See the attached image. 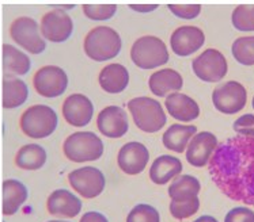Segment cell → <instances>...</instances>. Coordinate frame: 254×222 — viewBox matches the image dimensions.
Returning a JSON list of instances; mask_svg holds the SVG:
<instances>
[{
  "label": "cell",
  "instance_id": "f35d334b",
  "mask_svg": "<svg viewBox=\"0 0 254 222\" xmlns=\"http://www.w3.org/2000/svg\"><path fill=\"white\" fill-rule=\"evenodd\" d=\"M192 222H219V221L215 217H212V216H201V217L196 218V220Z\"/></svg>",
  "mask_w": 254,
  "mask_h": 222
},
{
  "label": "cell",
  "instance_id": "ac0fdd59",
  "mask_svg": "<svg viewBox=\"0 0 254 222\" xmlns=\"http://www.w3.org/2000/svg\"><path fill=\"white\" fill-rule=\"evenodd\" d=\"M218 145V137L213 133L200 132L188 144V148L185 150L187 161L196 168H202V167L208 166Z\"/></svg>",
  "mask_w": 254,
  "mask_h": 222
},
{
  "label": "cell",
  "instance_id": "d6a6232c",
  "mask_svg": "<svg viewBox=\"0 0 254 222\" xmlns=\"http://www.w3.org/2000/svg\"><path fill=\"white\" fill-rule=\"evenodd\" d=\"M83 14L90 21H109L117 12L116 4H83Z\"/></svg>",
  "mask_w": 254,
  "mask_h": 222
},
{
  "label": "cell",
  "instance_id": "f1b7e54d",
  "mask_svg": "<svg viewBox=\"0 0 254 222\" xmlns=\"http://www.w3.org/2000/svg\"><path fill=\"white\" fill-rule=\"evenodd\" d=\"M231 53L235 61L245 67L254 65V36L239 37L231 45Z\"/></svg>",
  "mask_w": 254,
  "mask_h": 222
},
{
  "label": "cell",
  "instance_id": "4dcf8cb0",
  "mask_svg": "<svg viewBox=\"0 0 254 222\" xmlns=\"http://www.w3.org/2000/svg\"><path fill=\"white\" fill-rule=\"evenodd\" d=\"M169 210H170L171 217L178 221H184V220L193 217L200 210V199L198 196H196L187 201H170Z\"/></svg>",
  "mask_w": 254,
  "mask_h": 222
},
{
  "label": "cell",
  "instance_id": "7402d4cb",
  "mask_svg": "<svg viewBox=\"0 0 254 222\" xmlns=\"http://www.w3.org/2000/svg\"><path fill=\"white\" fill-rule=\"evenodd\" d=\"M182 168L181 160L176 156H158L150 167V179L156 186H165L181 175Z\"/></svg>",
  "mask_w": 254,
  "mask_h": 222
},
{
  "label": "cell",
  "instance_id": "8992f818",
  "mask_svg": "<svg viewBox=\"0 0 254 222\" xmlns=\"http://www.w3.org/2000/svg\"><path fill=\"white\" fill-rule=\"evenodd\" d=\"M170 54L166 44L159 37L143 36L130 47V60L140 69H156L169 62Z\"/></svg>",
  "mask_w": 254,
  "mask_h": 222
},
{
  "label": "cell",
  "instance_id": "9a60e30c",
  "mask_svg": "<svg viewBox=\"0 0 254 222\" xmlns=\"http://www.w3.org/2000/svg\"><path fill=\"white\" fill-rule=\"evenodd\" d=\"M205 44V34L197 26H181L173 31L170 47L178 57H189L198 52Z\"/></svg>",
  "mask_w": 254,
  "mask_h": 222
},
{
  "label": "cell",
  "instance_id": "3957f363",
  "mask_svg": "<svg viewBox=\"0 0 254 222\" xmlns=\"http://www.w3.org/2000/svg\"><path fill=\"white\" fill-rule=\"evenodd\" d=\"M127 106L133 122L141 132L152 134L165 128L167 122L166 113L156 99L139 96L130 99Z\"/></svg>",
  "mask_w": 254,
  "mask_h": 222
},
{
  "label": "cell",
  "instance_id": "5b68a950",
  "mask_svg": "<svg viewBox=\"0 0 254 222\" xmlns=\"http://www.w3.org/2000/svg\"><path fill=\"white\" fill-rule=\"evenodd\" d=\"M102 139L93 132H75L63 144V153L72 163H88L99 160L104 155Z\"/></svg>",
  "mask_w": 254,
  "mask_h": 222
},
{
  "label": "cell",
  "instance_id": "7c38bea8",
  "mask_svg": "<svg viewBox=\"0 0 254 222\" xmlns=\"http://www.w3.org/2000/svg\"><path fill=\"white\" fill-rule=\"evenodd\" d=\"M40 33L45 41L60 44L69 40L73 33V21L64 10H52L42 16Z\"/></svg>",
  "mask_w": 254,
  "mask_h": 222
},
{
  "label": "cell",
  "instance_id": "e0dca14e",
  "mask_svg": "<svg viewBox=\"0 0 254 222\" xmlns=\"http://www.w3.org/2000/svg\"><path fill=\"white\" fill-rule=\"evenodd\" d=\"M62 113L67 124L73 128H84L93 119L94 104L83 93H72L64 100Z\"/></svg>",
  "mask_w": 254,
  "mask_h": 222
},
{
  "label": "cell",
  "instance_id": "9c48e42d",
  "mask_svg": "<svg viewBox=\"0 0 254 222\" xmlns=\"http://www.w3.org/2000/svg\"><path fill=\"white\" fill-rule=\"evenodd\" d=\"M212 103L219 113L234 115L245 109L248 103V91L244 84L230 80L215 87L212 92Z\"/></svg>",
  "mask_w": 254,
  "mask_h": 222
},
{
  "label": "cell",
  "instance_id": "2e32d148",
  "mask_svg": "<svg viewBox=\"0 0 254 222\" xmlns=\"http://www.w3.org/2000/svg\"><path fill=\"white\" fill-rule=\"evenodd\" d=\"M97 128L106 138H121L129 130L128 115L120 106H108L97 117Z\"/></svg>",
  "mask_w": 254,
  "mask_h": 222
},
{
  "label": "cell",
  "instance_id": "6da1fadb",
  "mask_svg": "<svg viewBox=\"0 0 254 222\" xmlns=\"http://www.w3.org/2000/svg\"><path fill=\"white\" fill-rule=\"evenodd\" d=\"M208 171L227 198L254 206V138L235 135L219 144Z\"/></svg>",
  "mask_w": 254,
  "mask_h": 222
},
{
  "label": "cell",
  "instance_id": "4fadbf2b",
  "mask_svg": "<svg viewBox=\"0 0 254 222\" xmlns=\"http://www.w3.org/2000/svg\"><path fill=\"white\" fill-rule=\"evenodd\" d=\"M83 202L80 196L67 188H57L47 199L48 213L59 220H72L82 213Z\"/></svg>",
  "mask_w": 254,
  "mask_h": 222
},
{
  "label": "cell",
  "instance_id": "1f68e13d",
  "mask_svg": "<svg viewBox=\"0 0 254 222\" xmlns=\"http://www.w3.org/2000/svg\"><path fill=\"white\" fill-rule=\"evenodd\" d=\"M127 222H161V214L148 203H137L128 213Z\"/></svg>",
  "mask_w": 254,
  "mask_h": 222
},
{
  "label": "cell",
  "instance_id": "b9f144b4",
  "mask_svg": "<svg viewBox=\"0 0 254 222\" xmlns=\"http://www.w3.org/2000/svg\"><path fill=\"white\" fill-rule=\"evenodd\" d=\"M3 222H5V221H3Z\"/></svg>",
  "mask_w": 254,
  "mask_h": 222
},
{
  "label": "cell",
  "instance_id": "8fae6325",
  "mask_svg": "<svg viewBox=\"0 0 254 222\" xmlns=\"http://www.w3.org/2000/svg\"><path fill=\"white\" fill-rule=\"evenodd\" d=\"M33 86L42 98H59L67 91L68 76L63 68L57 65H45L34 73Z\"/></svg>",
  "mask_w": 254,
  "mask_h": 222
},
{
  "label": "cell",
  "instance_id": "30bf717a",
  "mask_svg": "<svg viewBox=\"0 0 254 222\" xmlns=\"http://www.w3.org/2000/svg\"><path fill=\"white\" fill-rule=\"evenodd\" d=\"M193 73L205 83H219L228 72V62L218 49L209 47L198 54L192 62Z\"/></svg>",
  "mask_w": 254,
  "mask_h": 222
},
{
  "label": "cell",
  "instance_id": "836d02e7",
  "mask_svg": "<svg viewBox=\"0 0 254 222\" xmlns=\"http://www.w3.org/2000/svg\"><path fill=\"white\" fill-rule=\"evenodd\" d=\"M167 8L177 18L185 19V21L196 19L200 15V12H201V5L200 4H169Z\"/></svg>",
  "mask_w": 254,
  "mask_h": 222
},
{
  "label": "cell",
  "instance_id": "7a4b0ae2",
  "mask_svg": "<svg viewBox=\"0 0 254 222\" xmlns=\"http://www.w3.org/2000/svg\"><path fill=\"white\" fill-rule=\"evenodd\" d=\"M121 37L109 26H97L91 29L83 42L86 56L97 62H105L116 58L121 52Z\"/></svg>",
  "mask_w": 254,
  "mask_h": 222
},
{
  "label": "cell",
  "instance_id": "d6986e66",
  "mask_svg": "<svg viewBox=\"0 0 254 222\" xmlns=\"http://www.w3.org/2000/svg\"><path fill=\"white\" fill-rule=\"evenodd\" d=\"M165 107L171 118L185 124L200 117V106L187 93L174 92L167 95L165 99Z\"/></svg>",
  "mask_w": 254,
  "mask_h": 222
},
{
  "label": "cell",
  "instance_id": "277c9868",
  "mask_svg": "<svg viewBox=\"0 0 254 222\" xmlns=\"http://www.w3.org/2000/svg\"><path fill=\"white\" fill-rule=\"evenodd\" d=\"M59 124V117L48 104H34L26 109L19 119L22 133L33 139L47 138L55 133Z\"/></svg>",
  "mask_w": 254,
  "mask_h": 222
},
{
  "label": "cell",
  "instance_id": "ab89813d",
  "mask_svg": "<svg viewBox=\"0 0 254 222\" xmlns=\"http://www.w3.org/2000/svg\"><path fill=\"white\" fill-rule=\"evenodd\" d=\"M47 222H71V221H68V220H51V221H47Z\"/></svg>",
  "mask_w": 254,
  "mask_h": 222
},
{
  "label": "cell",
  "instance_id": "83f0119b",
  "mask_svg": "<svg viewBox=\"0 0 254 222\" xmlns=\"http://www.w3.org/2000/svg\"><path fill=\"white\" fill-rule=\"evenodd\" d=\"M201 191V184L197 178L192 175H180L171 181L167 188L170 201H187L198 196Z\"/></svg>",
  "mask_w": 254,
  "mask_h": 222
},
{
  "label": "cell",
  "instance_id": "603a6c76",
  "mask_svg": "<svg viewBox=\"0 0 254 222\" xmlns=\"http://www.w3.org/2000/svg\"><path fill=\"white\" fill-rule=\"evenodd\" d=\"M98 83L105 92L117 95L129 86V72L123 64L112 62L101 69Z\"/></svg>",
  "mask_w": 254,
  "mask_h": 222
},
{
  "label": "cell",
  "instance_id": "d590c367",
  "mask_svg": "<svg viewBox=\"0 0 254 222\" xmlns=\"http://www.w3.org/2000/svg\"><path fill=\"white\" fill-rule=\"evenodd\" d=\"M224 222H254V210L248 206L233 207L226 214Z\"/></svg>",
  "mask_w": 254,
  "mask_h": 222
},
{
  "label": "cell",
  "instance_id": "f546056e",
  "mask_svg": "<svg viewBox=\"0 0 254 222\" xmlns=\"http://www.w3.org/2000/svg\"><path fill=\"white\" fill-rule=\"evenodd\" d=\"M231 23L238 31H254V4H239L231 14Z\"/></svg>",
  "mask_w": 254,
  "mask_h": 222
},
{
  "label": "cell",
  "instance_id": "d4e9b609",
  "mask_svg": "<svg viewBox=\"0 0 254 222\" xmlns=\"http://www.w3.org/2000/svg\"><path fill=\"white\" fill-rule=\"evenodd\" d=\"M29 99V87L27 84L15 76H4L3 79V95L1 106L5 110L21 107Z\"/></svg>",
  "mask_w": 254,
  "mask_h": 222
},
{
  "label": "cell",
  "instance_id": "cb8c5ba5",
  "mask_svg": "<svg viewBox=\"0 0 254 222\" xmlns=\"http://www.w3.org/2000/svg\"><path fill=\"white\" fill-rule=\"evenodd\" d=\"M197 134V128L194 125L173 124L162 135V142L165 148L176 153H184L190 139Z\"/></svg>",
  "mask_w": 254,
  "mask_h": 222
},
{
  "label": "cell",
  "instance_id": "60d3db41",
  "mask_svg": "<svg viewBox=\"0 0 254 222\" xmlns=\"http://www.w3.org/2000/svg\"><path fill=\"white\" fill-rule=\"evenodd\" d=\"M252 106H253V109H254V96H253V100H252Z\"/></svg>",
  "mask_w": 254,
  "mask_h": 222
},
{
  "label": "cell",
  "instance_id": "4316f807",
  "mask_svg": "<svg viewBox=\"0 0 254 222\" xmlns=\"http://www.w3.org/2000/svg\"><path fill=\"white\" fill-rule=\"evenodd\" d=\"M48 160L47 150L38 144H26L19 148L15 155V166L23 171H38Z\"/></svg>",
  "mask_w": 254,
  "mask_h": 222
},
{
  "label": "cell",
  "instance_id": "52a82bcc",
  "mask_svg": "<svg viewBox=\"0 0 254 222\" xmlns=\"http://www.w3.org/2000/svg\"><path fill=\"white\" fill-rule=\"evenodd\" d=\"M10 37L18 46L31 54H41L47 49V41L40 33V25L30 16H19L10 25Z\"/></svg>",
  "mask_w": 254,
  "mask_h": 222
},
{
  "label": "cell",
  "instance_id": "44dd1931",
  "mask_svg": "<svg viewBox=\"0 0 254 222\" xmlns=\"http://www.w3.org/2000/svg\"><path fill=\"white\" fill-rule=\"evenodd\" d=\"M148 87L155 96L165 98L170 93L181 91V88L184 87V79L181 73L176 69L163 68L151 75L148 79Z\"/></svg>",
  "mask_w": 254,
  "mask_h": 222
},
{
  "label": "cell",
  "instance_id": "ba28073f",
  "mask_svg": "<svg viewBox=\"0 0 254 222\" xmlns=\"http://www.w3.org/2000/svg\"><path fill=\"white\" fill-rule=\"evenodd\" d=\"M68 183L72 190L83 199H94L104 192L106 179L102 171L95 167L86 166L71 171L68 174Z\"/></svg>",
  "mask_w": 254,
  "mask_h": 222
},
{
  "label": "cell",
  "instance_id": "74e56055",
  "mask_svg": "<svg viewBox=\"0 0 254 222\" xmlns=\"http://www.w3.org/2000/svg\"><path fill=\"white\" fill-rule=\"evenodd\" d=\"M159 5L158 4H129V8H132L136 12H141V14H147V12H152L155 11Z\"/></svg>",
  "mask_w": 254,
  "mask_h": 222
},
{
  "label": "cell",
  "instance_id": "484cf974",
  "mask_svg": "<svg viewBox=\"0 0 254 222\" xmlns=\"http://www.w3.org/2000/svg\"><path fill=\"white\" fill-rule=\"evenodd\" d=\"M3 53V71L5 76H23L30 72L31 60L26 53L10 44L1 46Z\"/></svg>",
  "mask_w": 254,
  "mask_h": 222
},
{
  "label": "cell",
  "instance_id": "5bb4252c",
  "mask_svg": "<svg viewBox=\"0 0 254 222\" xmlns=\"http://www.w3.org/2000/svg\"><path fill=\"white\" fill-rule=\"evenodd\" d=\"M150 160L147 146L137 141H130L121 146L117 155V164L124 174L135 176L141 174Z\"/></svg>",
  "mask_w": 254,
  "mask_h": 222
},
{
  "label": "cell",
  "instance_id": "e575fe53",
  "mask_svg": "<svg viewBox=\"0 0 254 222\" xmlns=\"http://www.w3.org/2000/svg\"><path fill=\"white\" fill-rule=\"evenodd\" d=\"M234 132L242 137L254 138V114H244L233 124Z\"/></svg>",
  "mask_w": 254,
  "mask_h": 222
},
{
  "label": "cell",
  "instance_id": "8d00e7d4",
  "mask_svg": "<svg viewBox=\"0 0 254 222\" xmlns=\"http://www.w3.org/2000/svg\"><path fill=\"white\" fill-rule=\"evenodd\" d=\"M79 222H109L108 217L102 214V213L95 212V210H90V212H86L80 217Z\"/></svg>",
  "mask_w": 254,
  "mask_h": 222
},
{
  "label": "cell",
  "instance_id": "ffe728a7",
  "mask_svg": "<svg viewBox=\"0 0 254 222\" xmlns=\"http://www.w3.org/2000/svg\"><path fill=\"white\" fill-rule=\"evenodd\" d=\"M29 198L27 187L18 179H5L1 184V213L5 217L21 210Z\"/></svg>",
  "mask_w": 254,
  "mask_h": 222
}]
</instances>
